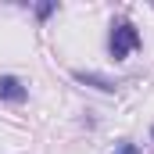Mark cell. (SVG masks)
Listing matches in <instances>:
<instances>
[{
    "mask_svg": "<svg viewBox=\"0 0 154 154\" xmlns=\"http://www.w3.org/2000/svg\"><path fill=\"white\" fill-rule=\"evenodd\" d=\"M115 154H140V147H136V143H122Z\"/></svg>",
    "mask_w": 154,
    "mask_h": 154,
    "instance_id": "obj_5",
    "label": "cell"
},
{
    "mask_svg": "<svg viewBox=\"0 0 154 154\" xmlns=\"http://www.w3.org/2000/svg\"><path fill=\"white\" fill-rule=\"evenodd\" d=\"M75 79L79 82H93L97 90H104V93H111L115 90V82H108V79H100V75H86V72H75Z\"/></svg>",
    "mask_w": 154,
    "mask_h": 154,
    "instance_id": "obj_3",
    "label": "cell"
},
{
    "mask_svg": "<svg viewBox=\"0 0 154 154\" xmlns=\"http://www.w3.org/2000/svg\"><path fill=\"white\" fill-rule=\"evenodd\" d=\"M54 11H57V4H39V7H36V14H39V18H50Z\"/></svg>",
    "mask_w": 154,
    "mask_h": 154,
    "instance_id": "obj_4",
    "label": "cell"
},
{
    "mask_svg": "<svg viewBox=\"0 0 154 154\" xmlns=\"http://www.w3.org/2000/svg\"><path fill=\"white\" fill-rule=\"evenodd\" d=\"M136 47H140V29H136L133 22H118L115 29H111V57L122 61V57H129Z\"/></svg>",
    "mask_w": 154,
    "mask_h": 154,
    "instance_id": "obj_1",
    "label": "cell"
},
{
    "mask_svg": "<svg viewBox=\"0 0 154 154\" xmlns=\"http://www.w3.org/2000/svg\"><path fill=\"white\" fill-rule=\"evenodd\" d=\"M29 97V90H25V82L22 79H14V75H0V100H25Z\"/></svg>",
    "mask_w": 154,
    "mask_h": 154,
    "instance_id": "obj_2",
    "label": "cell"
},
{
    "mask_svg": "<svg viewBox=\"0 0 154 154\" xmlns=\"http://www.w3.org/2000/svg\"><path fill=\"white\" fill-rule=\"evenodd\" d=\"M151 136H154V129H151Z\"/></svg>",
    "mask_w": 154,
    "mask_h": 154,
    "instance_id": "obj_6",
    "label": "cell"
}]
</instances>
